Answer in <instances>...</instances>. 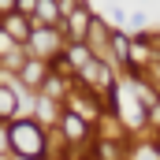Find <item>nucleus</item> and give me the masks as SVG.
Instances as JSON below:
<instances>
[{"label": "nucleus", "mask_w": 160, "mask_h": 160, "mask_svg": "<svg viewBox=\"0 0 160 160\" xmlns=\"http://www.w3.org/2000/svg\"><path fill=\"white\" fill-rule=\"evenodd\" d=\"M8 145L15 160H45L48 153V130L38 119H19L8 130Z\"/></svg>", "instance_id": "1"}, {"label": "nucleus", "mask_w": 160, "mask_h": 160, "mask_svg": "<svg viewBox=\"0 0 160 160\" xmlns=\"http://www.w3.org/2000/svg\"><path fill=\"white\" fill-rule=\"evenodd\" d=\"M26 48L34 52V60H52V56H60L63 48H67V41H63V34L60 30H52V26H34V34H30V41H26Z\"/></svg>", "instance_id": "2"}, {"label": "nucleus", "mask_w": 160, "mask_h": 160, "mask_svg": "<svg viewBox=\"0 0 160 160\" xmlns=\"http://www.w3.org/2000/svg\"><path fill=\"white\" fill-rule=\"evenodd\" d=\"M56 127H60L56 134H60V138L67 142V149H75V145H86V142H93V138H97V134L89 130V123L82 119V116H75V112H67V108L60 112Z\"/></svg>", "instance_id": "3"}, {"label": "nucleus", "mask_w": 160, "mask_h": 160, "mask_svg": "<svg viewBox=\"0 0 160 160\" xmlns=\"http://www.w3.org/2000/svg\"><path fill=\"white\" fill-rule=\"evenodd\" d=\"M45 78H48V63L30 56V60H22V67H19V78H15V82H22L26 89H41V86H45Z\"/></svg>", "instance_id": "4"}, {"label": "nucleus", "mask_w": 160, "mask_h": 160, "mask_svg": "<svg viewBox=\"0 0 160 160\" xmlns=\"http://www.w3.org/2000/svg\"><path fill=\"white\" fill-rule=\"evenodd\" d=\"M116 116H123V123L127 127H134V130H142L145 127V108L130 97V101H123V97H116Z\"/></svg>", "instance_id": "5"}, {"label": "nucleus", "mask_w": 160, "mask_h": 160, "mask_svg": "<svg viewBox=\"0 0 160 160\" xmlns=\"http://www.w3.org/2000/svg\"><path fill=\"white\" fill-rule=\"evenodd\" d=\"M30 22H41V26H60L63 22V15H60V0H38V11H34V19Z\"/></svg>", "instance_id": "6"}, {"label": "nucleus", "mask_w": 160, "mask_h": 160, "mask_svg": "<svg viewBox=\"0 0 160 160\" xmlns=\"http://www.w3.org/2000/svg\"><path fill=\"white\" fill-rule=\"evenodd\" d=\"M19 116V89L11 82H0V123Z\"/></svg>", "instance_id": "7"}, {"label": "nucleus", "mask_w": 160, "mask_h": 160, "mask_svg": "<svg viewBox=\"0 0 160 160\" xmlns=\"http://www.w3.org/2000/svg\"><path fill=\"white\" fill-rule=\"evenodd\" d=\"M0 157H11V145H8V127L0 123Z\"/></svg>", "instance_id": "8"}, {"label": "nucleus", "mask_w": 160, "mask_h": 160, "mask_svg": "<svg viewBox=\"0 0 160 160\" xmlns=\"http://www.w3.org/2000/svg\"><path fill=\"white\" fill-rule=\"evenodd\" d=\"M153 149H157V157H160V134H157V142H153Z\"/></svg>", "instance_id": "9"}]
</instances>
